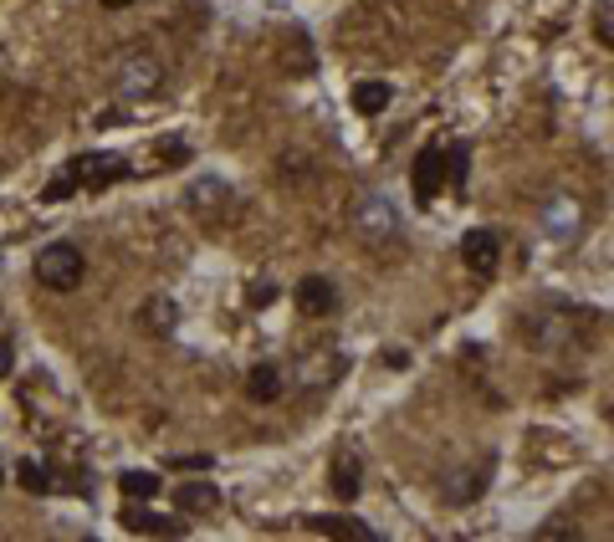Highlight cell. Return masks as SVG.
I'll return each mask as SVG.
<instances>
[{
    "label": "cell",
    "instance_id": "obj_1",
    "mask_svg": "<svg viewBox=\"0 0 614 542\" xmlns=\"http://www.w3.org/2000/svg\"><path fill=\"white\" fill-rule=\"evenodd\" d=\"M108 82L118 87L123 98H154L164 87V62L149 47H123L108 67Z\"/></svg>",
    "mask_w": 614,
    "mask_h": 542
},
{
    "label": "cell",
    "instance_id": "obj_26",
    "mask_svg": "<svg viewBox=\"0 0 614 542\" xmlns=\"http://www.w3.org/2000/svg\"><path fill=\"white\" fill-rule=\"evenodd\" d=\"M538 537H574V527H553L548 522V527H538Z\"/></svg>",
    "mask_w": 614,
    "mask_h": 542
},
{
    "label": "cell",
    "instance_id": "obj_9",
    "mask_svg": "<svg viewBox=\"0 0 614 542\" xmlns=\"http://www.w3.org/2000/svg\"><path fill=\"white\" fill-rule=\"evenodd\" d=\"M338 287L328 282V277H307L302 287H297V307H302V318H333L338 312Z\"/></svg>",
    "mask_w": 614,
    "mask_h": 542
},
{
    "label": "cell",
    "instance_id": "obj_13",
    "mask_svg": "<svg viewBox=\"0 0 614 542\" xmlns=\"http://www.w3.org/2000/svg\"><path fill=\"white\" fill-rule=\"evenodd\" d=\"M246 394H251L256 404H277V399H282V369H277V364H256V369L246 374Z\"/></svg>",
    "mask_w": 614,
    "mask_h": 542
},
{
    "label": "cell",
    "instance_id": "obj_20",
    "mask_svg": "<svg viewBox=\"0 0 614 542\" xmlns=\"http://www.w3.org/2000/svg\"><path fill=\"white\" fill-rule=\"evenodd\" d=\"M72 195H77V179H72L67 169H62V174H52V179H47V190H41V200H47V205H57V200H72Z\"/></svg>",
    "mask_w": 614,
    "mask_h": 542
},
{
    "label": "cell",
    "instance_id": "obj_11",
    "mask_svg": "<svg viewBox=\"0 0 614 542\" xmlns=\"http://www.w3.org/2000/svg\"><path fill=\"white\" fill-rule=\"evenodd\" d=\"M328 486H333V496H343V502H359V491H364V481H359V456L338 450V456H333V476H328Z\"/></svg>",
    "mask_w": 614,
    "mask_h": 542
},
{
    "label": "cell",
    "instance_id": "obj_12",
    "mask_svg": "<svg viewBox=\"0 0 614 542\" xmlns=\"http://www.w3.org/2000/svg\"><path fill=\"white\" fill-rule=\"evenodd\" d=\"M174 502H180L185 517H200V512H215V507H221V491H215L210 481H185Z\"/></svg>",
    "mask_w": 614,
    "mask_h": 542
},
{
    "label": "cell",
    "instance_id": "obj_16",
    "mask_svg": "<svg viewBox=\"0 0 614 542\" xmlns=\"http://www.w3.org/2000/svg\"><path fill=\"white\" fill-rule=\"evenodd\" d=\"M389 103H394V87H389V82H359V87H354V108H359L364 118L384 113Z\"/></svg>",
    "mask_w": 614,
    "mask_h": 542
},
{
    "label": "cell",
    "instance_id": "obj_18",
    "mask_svg": "<svg viewBox=\"0 0 614 542\" xmlns=\"http://www.w3.org/2000/svg\"><path fill=\"white\" fill-rule=\"evenodd\" d=\"M466 174H471V144H446V179L456 190H466Z\"/></svg>",
    "mask_w": 614,
    "mask_h": 542
},
{
    "label": "cell",
    "instance_id": "obj_7",
    "mask_svg": "<svg viewBox=\"0 0 614 542\" xmlns=\"http://www.w3.org/2000/svg\"><path fill=\"white\" fill-rule=\"evenodd\" d=\"M461 261H466V271H476V277H497V266H502V236L497 231H466V241H461Z\"/></svg>",
    "mask_w": 614,
    "mask_h": 542
},
{
    "label": "cell",
    "instance_id": "obj_22",
    "mask_svg": "<svg viewBox=\"0 0 614 542\" xmlns=\"http://www.w3.org/2000/svg\"><path fill=\"white\" fill-rule=\"evenodd\" d=\"M594 36L604 41V47H614V6H599L594 11Z\"/></svg>",
    "mask_w": 614,
    "mask_h": 542
},
{
    "label": "cell",
    "instance_id": "obj_24",
    "mask_svg": "<svg viewBox=\"0 0 614 542\" xmlns=\"http://www.w3.org/2000/svg\"><path fill=\"white\" fill-rule=\"evenodd\" d=\"M246 297H251V307H267V302L277 297V282H251V292H246Z\"/></svg>",
    "mask_w": 614,
    "mask_h": 542
},
{
    "label": "cell",
    "instance_id": "obj_2",
    "mask_svg": "<svg viewBox=\"0 0 614 542\" xmlns=\"http://www.w3.org/2000/svg\"><path fill=\"white\" fill-rule=\"evenodd\" d=\"M185 210L200 225H210V231H221V225H231L241 215V195H236V185H226V179L205 174V179H195V185L185 190Z\"/></svg>",
    "mask_w": 614,
    "mask_h": 542
},
{
    "label": "cell",
    "instance_id": "obj_6",
    "mask_svg": "<svg viewBox=\"0 0 614 542\" xmlns=\"http://www.w3.org/2000/svg\"><path fill=\"white\" fill-rule=\"evenodd\" d=\"M67 174L77 179V190H103V185H118L128 174V164L118 154H82V159L67 164Z\"/></svg>",
    "mask_w": 614,
    "mask_h": 542
},
{
    "label": "cell",
    "instance_id": "obj_15",
    "mask_svg": "<svg viewBox=\"0 0 614 542\" xmlns=\"http://www.w3.org/2000/svg\"><path fill=\"white\" fill-rule=\"evenodd\" d=\"M123 527H128V532H164V537H180V532H185V522H169V517H159V512H149V507H144V512L128 507V512H123Z\"/></svg>",
    "mask_w": 614,
    "mask_h": 542
},
{
    "label": "cell",
    "instance_id": "obj_21",
    "mask_svg": "<svg viewBox=\"0 0 614 542\" xmlns=\"http://www.w3.org/2000/svg\"><path fill=\"white\" fill-rule=\"evenodd\" d=\"M287 72H313V47H307V41L302 36H292V52H287Z\"/></svg>",
    "mask_w": 614,
    "mask_h": 542
},
{
    "label": "cell",
    "instance_id": "obj_3",
    "mask_svg": "<svg viewBox=\"0 0 614 542\" xmlns=\"http://www.w3.org/2000/svg\"><path fill=\"white\" fill-rule=\"evenodd\" d=\"M36 282L47 287V292H72L82 287V271H87V256L72 246V241H52V246H41L36 251Z\"/></svg>",
    "mask_w": 614,
    "mask_h": 542
},
{
    "label": "cell",
    "instance_id": "obj_19",
    "mask_svg": "<svg viewBox=\"0 0 614 542\" xmlns=\"http://www.w3.org/2000/svg\"><path fill=\"white\" fill-rule=\"evenodd\" d=\"M16 476H21V486H26L31 496H47V491H52V476L41 471V461H21V466H16Z\"/></svg>",
    "mask_w": 614,
    "mask_h": 542
},
{
    "label": "cell",
    "instance_id": "obj_8",
    "mask_svg": "<svg viewBox=\"0 0 614 542\" xmlns=\"http://www.w3.org/2000/svg\"><path fill=\"white\" fill-rule=\"evenodd\" d=\"M410 190H415V205H430L446 190V149H420V159L410 169Z\"/></svg>",
    "mask_w": 614,
    "mask_h": 542
},
{
    "label": "cell",
    "instance_id": "obj_17",
    "mask_svg": "<svg viewBox=\"0 0 614 542\" xmlns=\"http://www.w3.org/2000/svg\"><path fill=\"white\" fill-rule=\"evenodd\" d=\"M118 486H123V496H134V502H139V496H144V502H149V496H159V476L154 471H123L118 476Z\"/></svg>",
    "mask_w": 614,
    "mask_h": 542
},
{
    "label": "cell",
    "instance_id": "obj_27",
    "mask_svg": "<svg viewBox=\"0 0 614 542\" xmlns=\"http://www.w3.org/2000/svg\"><path fill=\"white\" fill-rule=\"evenodd\" d=\"M103 6H108V11H123V6H134V0H103Z\"/></svg>",
    "mask_w": 614,
    "mask_h": 542
},
{
    "label": "cell",
    "instance_id": "obj_5",
    "mask_svg": "<svg viewBox=\"0 0 614 542\" xmlns=\"http://www.w3.org/2000/svg\"><path fill=\"white\" fill-rule=\"evenodd\" d=\"M297 379H302L307 389H333V384L343 379V353H338L333 343L307 348V353L297 358Z\"/></svg>",
    "mask_w": 614,
    "mask_h": 542
},
{
    "label": "cell",
    "instance_id": "obj_23",
    "mask_svg": "<svg viewBox=\"0 0 614 542\" xmlns=\"http://www.w3.org/2000/svg\"><path fill=\"white\" fill-rule=\"evenodd\" d=\"M190 159V144L185 139H164L159 144V164H185Z\"/></svg>",
    "mask_w": 614,
    "mask_h": 542
},
{
    "label": "cell",
    "instance_id": "obj_14",
    "mask_svg": "<svg viewBox=\"0 0 614 542\" xmlns=\"http://www.w3.org/2000/svg\"><path fill=\"white\" fill-rule=\"evenodd\" d=\"M307 527L313 532H328V537H354V542H379L374 527L354 522V517H307Z\"/></svg>",
    "mask_w": 614,
    "mask_h": 542
},
{
    "label": "cell",
    "instance_id": "obj_10",
    "mask_svg": "<svg viewBox=\"0 0 614 542\" xmlns=\"http://www.w3.org/2000/svg\"><path fill=\"white\" fill-rule=\"evenodd\" d=\"M139 328H144L149 338H169L174 328H180V307H174L169 297H149V302L139 307Z\"/></svg>",
    "mask_w": 614,
    "mask_h": 542
},
{
    "label": "cell",
    "instance_id": "obj_25",
    "mask_svg": "<svg viewBox=\"0 0 614 542\" xmlns=\"http://www.w3.org/2000/svg\"><path fill=\"white\" fill-rule=\"evenodd\" d=\"M6 374H11V343L0 338V379H6Z\"/></svg>",
    "mask_w": 614,
    "mask_h": 542
},
{
    "label": "cell",
    "instance_id": "obj_4",
    "mask_svg": "<svg viewBox=\"0 0 614 542\" xmlns=\"http://www.w3.org/2000/svg\"><path fill=\"white\" fill-rule=\"evenodd\" d=\"M354 231H359L364 241H374V246L400 241L405 215H400V205H394L389 195H364V200H359V210H354Z\"/></svg>",
    "mask_w": 614,
    "mask_h": 542
}]
</instances>
